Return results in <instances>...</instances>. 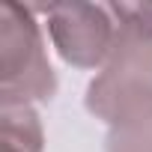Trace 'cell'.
Listing matches in <instances>:
<instances>
[{
  "mask_svg": "<svg viewBox=\"0 0 152 152\" xmlns=\"http://www.w3.org/2000/svg\"><path fill=\"white\" fill-rule=\"evenodd\" d=\"M51 39L60 57L78 69L107 63L116 42V21L107 6L96 3H51L45 6Z\"/></svg>",
  "mask_w": 152,
  "mask_h": 152,
  "instance_id": "3",
  "label": "cell"
},
{
  "mask_svg": "<svg viewBox=\"0 0 152 152\" xmlns=\"http://www.w3.org/2000/svg\"><path fill=\"white\" fill-rule=\"evenodd\" d=\"M3 152H24V149H18V146H9V143H3Z\"/></svg>",
  "mask_w": 152,
  "mask_h": 152,
  "instance_id": "6",
  "label": "cell"
},
{
  "mask_svg": "<svg viewBox=\"0 0 152 152\" xmlns=\"http://www.w3.org/2000/svg\"><path fill=\"white\" fill-rule=\"evenodd\" d=\"M87 110L110 128L152 116V39L116 27L110 57L87 90Z\"/></svg>",
  "mask_w": 152,
  "mask_h": 152,
  "instance_id": "1",
  "label": "cell"
},
{
  "mask_svg": "<svg viewBox=\"0 0 152 152\" xmlns=\"http://www.w3.org/2000/svg\"><path fill=\"white\" fill-rule=\"evenodd\" d=\"M0 128H3V143L24 152H42V125L30 104H3Z\"/></svg>",
  "mask_w": 152,
  "mask_h": 152,
  "instance_id": "4",
  "label": "cell"
},
{
  "mask_svg": "<svg viewBox=\"0 0 152 152\" xmlns=\"http://www.w3.org/2000/svg\"><path fill=\"white\" fill-rule=\"evenodd\" d=\"M107 152H152V116L125 128H110Z\"/></svg>",
  "mask_w": 152,
  "mask_h": 152,
  "instance_id": "5",
  "label": "cell"
},
{
  "mask_svg": "<svg viewBox=\"0 0 152 152\" xmlns=\"http://www.w3.org/2000/svg\"><path fill=\"white\" fill-rule=\"evenodd\" d=\"M57 90L39 24L27 6H0V102L30 104L45 102Z\"/></svg>",
  "mask_w": 152,
  "mask_h": 152,
  "instance_id": "2",
  "label": "cell"
}]
</instances>
